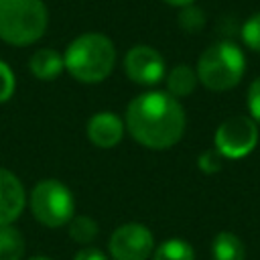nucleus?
<instances>
[{
  "mask_svg": "<svg viewBox=\"0 0 260 260\" xmlns=\"http://www.w3.org/2000/svg\"><path fill=\"white\" fill-rule=\"evenodd\" d=\"M197 71L189 65H175L167 73V89L173 98H187L197 87Z\"/></svg>",
  "mask_w": 260,
  "mask_h": 260,
  "instance_id": "f8f14e48",
  "label": "nucleus"
},
{
  "mask_svg": "<svg viewBox=\"0 0 260 260\" xmlns=\"http://www.w3.org/2000/svg\"><path fill=\"white\" fill-rule=\"evenodd\" d=\"M162 2H167L169 6H177V8H183V6H189V4H193L195 0H162Z\"/></svg>",
  "mask_w": 260,
  "mask_h": 260,
  "instance_id": "5701e85b",
  "label": "nucleus"
},
{
  "mask_svg": "<svg viewBox=\"0 0 260 260\" xmlns=\"http://www.w3.org/2000/svg\"><path fill=\"white\" fill-rule=\"evenodd\" d=\"M69 230V238L77 244H91L98 234H100V225L95 219H91L89 215H73L71 221L67 223Z\"/></svg>",
  "mask_w": 260,
  "mask_h": 260,
  "instance_id": "dca6fc26",
  "label": "nucleus"
},
{
  "mask_svg": "<svg viewBox=\"0 0 260 260\" xmlns=\"http://www.w3.org/2000/svg\"><path fill=\"white\" fill-rule=\"evenodd\" d=\"M108 252L112 260H146L154 252V236L144 223H122L112 232Z\"/></svg>",
  "mask_w": 260,
  "mask_h": 260,
  "instance_id": "0eeeda50",
  "label": "nucleus"
},
{
  "mask_svg": "<svg viewBox=\"0 0 260 260\" xmlns=\"http://www.w3.org/2000/svg\"><path fill=\"white\" fill-rule=\"evenodd\" d=\"M124 73L138 85H156L162 81L167 67L162 55L148 45H136L124 55Z\"/></svg>",
  "mask_w": 260,
  "mask_h": 260,
  "instance_id": "6e6552de",
  "label": "nucleus"
},
{
  "mask_svg": "<svg viewBox=\"0 0 260 260\" xmlns=\"http://www.w3.org/2000/svg\"><path fill=\"white\" fill-rule=\"evenodd\" d=\"M221 160H223V156H221L215 148H209V150H205V152L199 154V158H197V167H199L203 173L213 175V173L221 171Z\"/></svg>",
  "mask_w": 260,
  "mask_h": 260,
  "instance_id": "aec40b11",
  "label": "nucleus"
},
{
  "mask_svg": "<svg viewBox=\"0 0 260 260\" xmlns=\"http://www.w3.org/2000/svg\"><path fill=\"white\" fill-rule=\"evenodd\" d=\"M14 87H16V79H14L12 69L4 61H0V104L8 102L12 98Z\"/></svg>",
  "mask_w": 260,
  "mask_h": 260,
  "instance_id": "6ab92c4d",
  "label": "nucleus"
},
{
  "mask_svg": "<svg viewBox=\"0 0 260 260\" xmlns=\"http://www.w3.org/2000/svg\"><path fill=\"white\" fill-rule=\"evenodd\" d=\"M63 61L73 79L81 83H100L114 71L116 47L102 32H85L69 43Z\"/></svg>",
  "mask_w": 260,
  "mask_h": 260,
  "instance_id": "f03ea898",
  "label": "nucleus"
},
{
  "mask_svg": "<svg viewBox=\"0 0 260 260\" xmlns=\"http://www.w3.org/2000/svg\"><path fill=\"white\" fill-rule=\"evenodd\" d=\"M28 207L39 223L47 228H61L75 215V197L59 179H43L32 187Z\"/></svg>",
  "mask_w": 260,
  "mask_h": 260,
  "instance_id": "39448f33",
  "label": "nucleus"
},
{
  "mask_svg": "<svg viewBox=\"0 0 260 260\" xmlns=\"http://www.w3.org/2000/svg\"><path fill=\"white\" fill-rule=\"evenodd\" d=\"M28 260H53V258H49V256H32Z\"/></svg>",
  "mask_w": 260,
  "mask_h": 260,
  "instance_id": "b1692460",
  "label": "nucleus"
},
{
  "mask_svg": "<svg viewBox=\"0 0 260 260\" xmlns=\"http://www.w3.org/2000/svg\"><path fill=\"white\" fill-rule=\"evenodd\" d=\"M242 39L246 43V47H250L252 51L260 53V12L254 14L252 18H248L242 26Z\"/></svg>",
  "mask_w": 260,
  "mask_h": 260,
  "instance_id": "a211bd4d",
  "label": "nucleus"
},
{
  "mask_svg": "<svg viewBox=\"0 0 260 260\" xmlns=\"http://www.w3.org/2000/svg\"><path fill=\"white\" fill-rule=\"evenodd\" d=\"M213 260H246L244 242L232 232H219L211 242Z\"/></svg>",
  "mask_w": 260,
  "mask_h": 260,
  "instance_id": "ddd939ff",
  "label": "nucleus"
},
{
  "mask_svg": "<svg viewBox=\"0 0 260 260\" xmlns=\"http://www.w3.org/2000/svg\"><path fill=\"white\" fill-rule=\"evenodd\" d=\"M73 260H110L100 248H93V246H85L81 250H77V254L73 256Z\"/></svg>",
  "mask_w": 260,
  "mask_h": 260,
  "instance_id": "4be33fe9",
  "label": "nucleus"
},
{
  "mask_svg": "<svg viewBox=\"0 0 260 260\" xmlns=\"http://www.w3.org/2000/svg\"><path fill=\"white\" fill-rule=\"evenodd\" d=\"M248 110L250 118L260 124V77H256L248 87Z\"/></svg>",
  "mask_w": 260,
  "mask_h": 260,
  "instance_id": "412c9836",
  "label": "nucleus"
},
{
  "mask_svg": "<svg viewBox=\"0 0 260 260\" xmlns=\"http://www.w3.org/2000/svg\"><path fill=\"white\" fill-rule=\"evenodd\" d=\"M26 250L22 234L10 223L0 225V260H22Z\"/></svg>",
  "mask_w": 260,
  "mask_h": 260,
  "instance_id": "4468645a",
  "label": "nucleus"
},
{
  "mask_svg": "<svg viewBox=\"0 0 260 260\" xmlns=\"http://www.w3.org/2000/svg\"><path fill=\"white\" fill-rule=\"evenodd\" d=\"M24 205L26 193L20 179L8 169H0V225H10L16 221Z\"/></svg>",
  "mask_w": 260,
  "mask_h": 260,
  "instance_id": "1a4fd4ad",
  "label": "nucleus"
},
{
  "mask_svg": "<svg viewBox=\"0 0 260 260\" xmlns=\"http://www.w3.org/2000/svg\"><path fill=\"white\" fill-rule=\"evenodd\" d=\"M205 24V14L201 8L189 4V6H183L181 12H179V26L187 32H199Z\"/></svg>",
  "mask_w": 260,
  "mask_h": 260,
  "instance_id": "f3484780",
  "label": "nucleus"
},
{
  "mask_svg": "<svg viewBox=\"0 0 260 260\" xmlns=\"http://www.w3.org/2000/svg\"><path fill=\"white\" fill-rule=\"evenodd\" d=\"M28 69L37 79L51 81V79H57L63 73L65 61H63V55L55 49H39L30 55Z\"/></svg>",
  "mask_w": 260,
  "mask_h": 260,
  "instance_id": "9b49d317",
  "label": "nucleus"
},
{
  "mask_svg": "<svg viewBox=\"0 0 260 260\" xmlns=\"http://www.w3.org/2000/svg\"><path fill=\"white\" fill-rule=\"evenodd\" d=\"M152 260H195V250L187 240L169 238L154 248Z\"/></svg>",
  "mask_w": 260,
  "mask_h": 260,
  "instance_id": "2eb2a0df",
  "label": "nucleus"
},
{
  "mask_svg": "<svg viewBox=\"0 0 260 260\" xmlns=\"http://www.w3.org/2000/svg\"><path fill=\"white\" fill-rule=\"evenodd\" d=\"M130 136L150 148L167 150L175 146L185 132V110L169 91H144L126 106L124 118Z\"/></svg>",
  "mask_w": 260,
  "mask_h": 260,
  "instance_id": "f257e3e1",
  "label": "nucleus"
},
{
  "mask_svg": "<svg viewBox=\"0 0 260 260\" xmlns=\"http://www.w3.org/2000/svg\"><path fill=\"white\" fill-rule=\"evenodd\" d=\"M258 142V126L250 116H232L223 120L213 136L215 150L223 158H242L254 150Z\"/></svg>",
  "mask_w": 260,
  "mask_h": 260,
  "instance_id": "423d86ee",
  "label": "nucleus"
},
{
  "mask_svg": "<svg viewBox=\"0 0 260 260\" xmlns=\"http://www.w3.org/2000/svg\"><path fill=\"white\" fill-rule=\"evenodd\" d=\"M197 79L211 91H228L236 87L246 71L242 49L232 41L209 45L197 61Z\"/></svg>",
  "mask_w": 260,
  "mask_h": 260,
  "instance_id": "20e7f679",
  "label": "nucleus"
},
{
  "mask_svg": "<svg viewBox=\"0 0 260 260\" xmlns=\"http://www.w3.org/2000/svg\"><path fill=\"white\" fill-rule=\"evenodd\" d=\"M43 0H0V39L12 47H28L47 30Z\"/></svg>",
  "mask_w": 260,
  "mask_h": 260,
  "instance_id": "7ed1b4c3",
  "label": "nucleus"
},
{
  "mask_svg": "<svg viewBox=\"0 0 260 260\" xmlns=\"http://www.w3.org/2000/svg\"><path fill=\"white\" fill-rule=\"evenodd\" d=\"M126 124L114 112H98L87 122V138L98 148H114L124 136Z\"/></svg>",
  "mask_w": 260,
  "mask_h": 260,
  "instance_id": "9d476101",
  "label": "nucleus"
}]
</instances>
